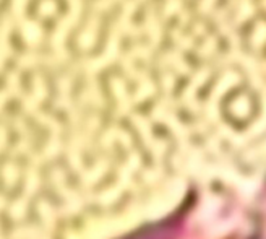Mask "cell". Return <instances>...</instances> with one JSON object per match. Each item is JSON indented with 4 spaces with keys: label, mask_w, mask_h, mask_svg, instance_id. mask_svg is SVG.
Segmentation results:
<instances>
[{
    "label": "cell",
    "mask_w": 266,
    "mask_h": 239,
    "mask_svg": "<svg viewBox=\"0 0 266 239\" xmlns=\"http://www.w3.org/2000/svg\"><path fill=\"white\" fill-rule=\"evenodd\" d=\"M26 5V0H13V13L20 16L23 13V8Z\"/></svg>",
    "instance_id": "2"
},
{
    "label": "cell",
    "mask_w": 266,
    "mask_h": 239,
    "mask_svg": "<svg viewBox=\"0 0 266 239\" xmlns=\"http://www.w3.org/2000/svg\"><path fill=\"white\" fill-rule=\"evenodd\" d=\"M21 33H23L25 41L30 46L36 44L41 39V28L34 21H25L21 26Z\"/></svg>",
    "instance_id": "1"
}]
</instances>
